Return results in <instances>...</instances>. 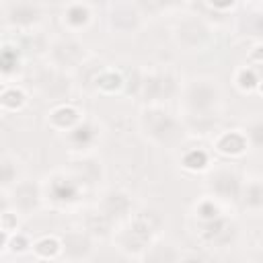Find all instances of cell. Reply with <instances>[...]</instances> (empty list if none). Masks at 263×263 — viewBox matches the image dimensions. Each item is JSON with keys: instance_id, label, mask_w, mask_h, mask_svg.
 <instances>
[{"instance_id": "cell-37", "label": "cell", "mask_w": 263, "mask_h": 263, "mask_svg": "<svg viewBox=\"0 0 263 263\" xmlns=\"http://www.w3.org/2000/svg\"><path fill=\"white\" fill-rule=\"evenodd\" d=\"M0 117H2V109H0Z\"/></svg>"}, {"instance_id": "cell-6", "label": "cell", "mask_w": 263, "mask_h": 263, "mask_svg": "<svg viewBox=\"0 0 263 263\" xmlns=\"http://www.w3.org/2000/svg\"><path fill=\"white\" fill-rule=\"evenodd\" d=\"M47 58H49V66L58 68L62 72L66 70H74L78 66H82L84 60V45L74 37V35H62L58 39H53L49 43L47 49Z\"/></svg>"}, {"instance_id": "cell-15", "label": "cell", "mask_w": 263, "mask_h": 263, "mask_svg": "<svg viewBox=\"0 0 263 263\" xmlns=\"http://www.w3.org/2000/svg\"><path fill=\"white\" fill-rule=\"evenodd\" d=\"M249 142L242 129H226L218 132L214 138V150L226 158H240L249 150Z\"/></svg>"}, {"instance_id": "cell-35", "label": "cell", "mask_w": 263, "mask_h": 263, "mask_svg": "<svg viewBox=\"0 0 263 263\" xmlns=\"http://www.w3.org/2000/svg\"><path fill=\"white\" fill-rule=\"evenodd\" d=\"M6 242H8V236H6L4 232H0V249H4V247H6Z\"/></svg>"}, {"instance_id": "cell-12", "label": "cell", "mask_w": 263, "mask_h": 263, "mask_svg": "<svg viewBox=\"0 0 263 263\" xmlns=\"http://www.w3.org/2000/svg\"><path fill=\"white\" fill-rule=\"evenodd\" d=\"M37 88L43 97L51 101H62L72 90V78L68 72H62L58 68H47L37 76Z\"/></svg>"}, {"instance_id": "cell-10", "label": "cell", "mask_w": 263, "mask_h": 263, "mask_svg": "<svg viewBox=\"0 0 263 263\" xmlns=\"http://www.w3.org/2000/svg\"><path fill=\"white\" fill-rule=\"evenodd\" d=\"M144 21V12L138 4L132 2H117L109 4V27L117 35H134Z\"/></svg>"}, {"instance_id": "cell-30", "label": "cell", "mask_w": 263, "mask_h": 263, "mask_svg": "<svg viewBox=\"0 0 263 263\" xmlns=\"http://www.w3.org/2000/svg\"><path fill=\"white\" fill-rule=\"evenodd\" d=\"M84 230L95 238V236H99V238H105V236H109V234H113V230H115V224L109 220V218H105L99 210H95L88 218H86V226H84Z\"/></svg>"}, {"instance_id": "cell-28", "label": "cell", "mask_w": 263, "mask_h": 263, "mask_svg": "<svg viewBox=\"0 0 263 263\" xmlns=\"http://www.w3.org/2000/svg\"><path fill=\"white\" fill-rule=\"evenodd\" d=\"M181 166L189 173H203L210 168V152L203 148H189L181 156Z\"/></svg>"}, {"instance_id": "cell-27", "label": "cell", "mask_w": 263, "mask_h": 263, "mask_svg": "<svg viewBox=\"0 0 263 263\" xmlns=\"http://www.w3.org/2000/svg\"><path fill=\"white\" fill-rule=\"evenodd\" d=\"M193 216L197 218V222H199V224L212 222V220H216V218L224 216L222 201H220V199H216V197H212V195H205V197H201V199L195 203V208H193Z\"/></svg>"}, {"instance_id": "cell-33", "label": "cell", "mask_w": 263, "mask_h": 263, "mask_svg": "<svg viewBox=\"0 0 263 263\" xmlns=\"http://www.w3.org/2000/svg\"><path fill=\"white\" fill-rule=\"evenodd\" d=\"M18 230V218L14 212H0V232H4L6 236L14 234Z\"/></svg>"}, {"instance_id": "cell-1", "label": "cell", "mask_w": 263, "mask_h": 263, "mask_svg": "<svg viewBox=\"0 0 263 263\" xmlns=\"http://www.w3.org/2000/svg\"><path fill=\"white\" fill-rule=\"evenodd\" d=\"M162 228V218L154 210H142L125 220L117 230H113V242L119 253L127 257H142L148 245L158 236Z\"/></svg>"}, {"instance_id": "cell-18", "label": "cell", "mask_w": 263, "mask_h": 263, "mask_svg": "<svg viewBox=\"0 0 263 263\" xmlns=\"http://www.w3.org/2000/svg\"><path fill=\"white\" fill-rule=\"evenodd\" d=\"M60 18H62V25H64V29L68 31V35L80 33V31H84V29L90 25V21H92V6L86 4V2H72V4H66Z\"/></svg>"}, {"instance_id": "cell-5", "label": "cell", "mask_w": 263, "mask_h": 263, "mask_svg": "<svg viewBox=\"0 0 263 263\" xmlns=\"http://www.w3.org/2000/svg\"><path fill=\"white\" fill-rule=\"evenodd\" d=\"M181 84L177 82L175 74L168 70H150L144 72L140 78V90L138 95L148 103V105H162L171 97L179 92Z\"/></svg>"}, {"instance_id": "cell-19", "label": "cell", "mask_w": 263, "mask_h": 263, "mask_svg": "<svg viewBox=\"0 0 263 263\" xmlns=\"http://www.w3.org/2000/svg\"><path fill=\"white\" fill-rule=\"evenodd\" d=\"M82 121V111L72 103H58L47 113V125L55 132H70Z\"/></svg>"}, {"instance_id": "cell-16", "label": "cell", "mask_w": 263, "mask_h": 263, "mask_svg": "<svg viewBox=\"0 0 263 263\" xmlns=\"http://www.w3.org/2000/svg\"><path fill=\"white\" fill-rule=\"evenodd\" d=\"M236 232V226L234 222L228 218V216H220L212 222H205V224H199V236L203 242H210L214 247H224L232 240Z\"/></svg>"}, {"instance_id": "cell-20", "label": "cell", "mask_w": 263, "mask_h": 263, "mask_svg": "<svg viewBox=\"0 0 263 263\" xmlns=\"http://www.w3.org/2000/svg\"><path fill=\"white\" fill-rule=\"evenodd\" d=\"M23 51L12 41H0V80L10 84V80L21 72Z\"/></svg>"}, {"instance_id": "cell-31", "label": "cell", "mask_w": 263, "mask_h": 263, "mask_svg": "<svg viewBox=\"0 0 263 263\" xmlns=\"http://www.w3.org/2000/svg\"><path fill=\"white\" fill-rule=\"evenodd\" d=\"M16 177H18V168H16V162L4 154H0V189H6V187H12L16 183Z\"/></svg>"}, {"instance_id": "cell-36", "label": "cell", "mask_w": 263, "mask_h": 263, "mask_svg": "<svg viewBox=\"0 0 263 263\" xmlns=\"http://www.w3.org/2000/svg\"><path fill=\"white\" fill-rule=\"evenodd\" d=\"M35 263H51V261H35Z\"/></svg>"}, {"instance_id": "cell-34", "label": "cell", "mask_w": 263, "mask_h": 263, "mask_svg": "<svg viewBox=\"0 0 263 263\" xmlns=\"http://www.w3.org/2000/svg\"><path fill=\"white\" fill-rule=\"evenodd\" d=\"M245 136H247L249 146L257 150V148L261 146V138H263V125H261V119H255V121H253V123L247 127Z\"/></svg>"}, {"instance_id": "cell-32", "label": "cell", "mask_w": 263, "mask_h": 263, "mask_svg": "<svg viewBox=\"0 0 263 263\" xmlns=\"http://www.w3.org/2000/svg\"><path fill=\"white\" fill-rule=\"evenodd\" d=\"M31 238L25 234V232H14V234H10L8 236V242H6V247H8V251L10 253H16V255H23V253H27V251H31Z\"/></svg>"}, {"instance_id": "cell-23", "label": "cell", "mask_w": 263, "mask_h": 263, "mask_svg": "<svg viewBox=\"0 0 263 263\" xmlns=\"http://www.w3.org/2000/svg\"><path fill=\"white\" fill-rule=\"evenodd\" d=\"M90 84L95 86L97 92H103V95H115V92H121L123 86H125V80H123V74L115 68H101L97 70V74L90 78Z\"/></svg>"}, {"instance_id": "cell-13", "label": "cell", "mask_w": 263, "mask_h": 263, "mask_svg": "<svg viewBox=\"0 0 263 263\" xmlns=\"http://www.w3.org/2000/svg\"><path fill=\"white\" fill-rule=\"evenodd\" d=\"M43 201V193H41V185L25 179V181H18L12 185V191H10V203L14 205V210L23 216H31L33 212L39 210Z\"/></svg>"}, {"instance_id": "cell-8", "label": "cell", "mask_w": 263, "mask_h": 263, "mask_svg": "<svg viewBox=\"0 0 263 263\" xmlns=\"http://www.w3.org/2000/svg\"><path fill=\"white\" fill-rule=\"evenodd\" d=\"M240 177L232 166H216L208 175V191L212 197L220 199L222 203L228 199H236L240 195Z\"/></svg>"}, {"instance_id": "cell-17", "label": "cell", "mask_w": 263, "mask_h": 263, "mask_svg": "<svg viewBox=\"0 0 263 263\" xmlns=\"http://www.w3.org/2000/svg\"><path fill=\"white\" fill-rule=\"evenodd\" d=\"M99 138H101V127L92 119H84V117H82V121L78 125H74L66 134V140H68V144H70V148L74 152L90 150L99 142Z\"/></svg>"}, {"instance_id": "cell-24", "label": "cell", "mask_w": 263, "mask_h": 263, "mask_svg": "<svg viewBox=\"0 0 263 263\" xmlns=\"http://www.w3.org/2000/svg\"><path fill=\"white\" fill-rule=\"evenodd\" d=\"M240 201H242V205L249 210V212H253V214H257V212H261V208H263V187H261V179L259 177H251V179H247L242 185H240Z\"/></svg>"}, {"instance_id": "cell-14", "label": "cell", "mask_w": 263, "mask_h": 263, "mask_svg": "<svg viewBox=\"0 0 263 263\" xmlns=\"http://www.w3.org/2000/svg\"><path fill=\"white\" fill-rule=\"evenodd\" d=\"M97 210L115 224L132 216V199L121 189H109L107 193H103V199L99 201Z\"/></svg>"}, {"instance_id": "cell-29", "label": "cell", "mask_w": 263, "mask_h": 263, "mask_svg": "<svg viewBox=\"0 0 263 263\" xmlns=\"http://www.w3.org/2000/svg\"><path fill=\"white\" fill-rule=\"evenodd\" d=\"M234 84L240 92L245 95H251V92H259L261 88V76H259V70L255 68H249V66H242L234 72Z\"/></svg>"}, {"instance_id": "cell-3", "label": "cell", "mask_w": 263, "mask_h": 263, "mask_svg": "<svg viewBox=\"0 0 263 263\" xmlns=\"http://www.w3.org/2000/svg\"><path fill=\"white\" fill-rule=\"evenodd\" d=\"M140 129L150 142L164 148H175L185 136V129L179 117L171 115L162 105H146L142 109Z\"/></svg>"}, {"instance_id": "cell-7", "label": "cell", "mask_w": 263, "mask_h": 263, "mask_svg": "<svg viewBox=\"0 0 263 263\" xmlns=\"http://www.w3.org/2000/svg\"><path fill=\"white\" fill-rule=\"evenodd\" d=\"M173 37L177 45L185 51H203L205 45L212 41V29L203 18L189 16L175 27Z\"/></svg>"}, {"instance_id": "cell-9", "label": "cell", "mask_w": 263, "mask_h": 263, "mask_svg": "<svg viewBox=\"0 0 263 263\" xmlns=\"http://www.w3.org/2000/svg\"><path fill=\"white\" fill-rule=\"evenodd\" d=\"M4 12V21L10 29H16L21 33L35 29L43 18V6L35 2H8Z\"/></svg>"}, {"instance_id": "cell-25", "label": "cell", "mask_w": 263, "mask_h": 263, "mask_svg": "<svg viewBox=\"0 0 263 263\" xmlns=\"http://www.w3.org/2000/svg\"><path fill=\"white\" fill-rule=\"evenodd\" d=\"M31 251L37 261H55L62 255V240L55 234H45L33 240Z\"/></svg>"}, {"instance_id": "cell-21", "label": "cell", "mask_w": 263, "mask_h": 263, "mask_svg": "<svg viewBox=\"0 0 263 263\" xmlns=\"http://www.w3.org/2000/svg\"><path fill=\"white\" fill-rule=\"evenodd\" d=\"M183 255L171 240L154 238L142 253V263H181Z\"/></svg>"}, {"instance_id": "cell-11", "label": "cell", "mask_w": 263, "mask_h": 263, "mask_svg": "<svg viewBox=\"0 0 263 263\" xmlns=\"http://www.w3.org/2000/svg\"><path fill=\"white\" fill-rule=\"evenodd\" d=\"M62 240V255L66 263H86V259L92 255V236L82 228L68 230L60 236Z\"/></svg>"}, {"instance_id": "cell-2", "label": "cell", "mask_w": 263, "mask_h": 263, "mask_svg": "<svg viewBox=\"0 0 263 263\" xmlns=\"http://www.w3.org/2000/svg\"><path fill=\"white\" fill-rule=\"evenodd\" d=\"M181 115H216L220 107V86L216 78L197 76L179 88Z\"/></svg>"}, {"instance_id": "cell-22", "label": "cell", "mask_w": 263, "mask_h": 263, "mask_svg": "<svg viewBox=\"0 0 263 263\" xmlns=\"http://www.w3.org/2000/svg\"><path fill=\"white\" fill-rule=\"evenodd\" d=\"M70 173H72V177H74L82 187H84L86 183L92 185V183H97V181L103 177V162H101L97 156L84 154V156H80L76 162H72Z\"/></svg>"}, {"instance_id": "cell-26", "label": "cell", "mask_w": 263, "mask_h": 263, "mask_svg": "<svg viewBox=\"0 0 263 263\" xmlns=\"http://www.w3.org/2000/svg\"><path fill=\"white\" fill-rule=\"evenodd\" d=\"M27 105V92L18 84H4L0 88V109L4 111H21Z\"/></svg>"}, {"instance_id": "cell-4", "label": "cell", "mask_w": 263, "mask_h": 263, "mask_svg": "<svg viewBox=\"0 0 263 263\" xmlns=\"http://www.w3.org/2000/svg\"><path fill=\"white\" fill-rule=\"evenodd\" d=\"M82 185L72 177L70 171H55L51 173L45 183L41 185V193H43V199H47L53 208H60V210H66V208H72L80 201V195H82Z\"/></svg>"}]
</instances>
